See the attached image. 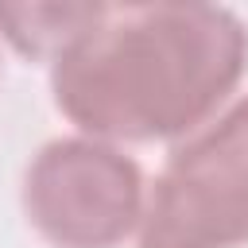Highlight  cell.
Masks as SVG:
<instances>
[{
	"label": "cell",
	"instance_id": "7a4b0ae2",
	"mask_svg": "<svg viewBox=\"0 0 248 248\" xmlns=\"http://www.w3.org/2000/svg\"><path fill=\"white\" fill-rule=\"evenodd\" d=\"M248 244V93L209 124L170 143L147 182L136 248H244Z\"/></svg>",
	"mask_w": 248,
	"mask_h": 248
},
{
	"label": "cell",
	"instance_id": "6da1fadb",
	"mask_svg": "<svg viewBox=\"0 0 248 248\" xmlns=\"http://www.w3.org/2000/svg\"><path fill=\"white\" fill-rule=\"evenodd\" d=\"M248 70V27L225 4H105L50 62V101L78 136L178 143L209 124Z\"/></svg>",
	"mask_w": 248,
	"mask_h": 248
},
{
	"label": "cell",
	"instance_id": "3957f363",
	"mask_svg": "<svg viewBox=\"0 0 248 248\" xmlns=\"http://www.w3.org/2000/svg\"><path fill=\"white\" fill-rule=\"evenodd\" d=\"M147 202L143 167L116 143L54 136L23 167L19 209L50 248H120Z\"/></svg>",
	"mask_w": 248,
	"mask_h": 248
},
{
	"label": "cell",
	"instance_id": "277c9868",
	"mask_svg": "<svg viewBox=\"0 0 248 248\" xmlns=\"http://www.w3.org/2000/svg\"><path fill=\"white\" fill-rule=\"evenodd\" d=\"M105 12L101 0H62V4H0V39L27 62H54L93 19Z\"/></svg>",
	"mask_w": 248,
	"mask_h": 248
}]
</instances>
